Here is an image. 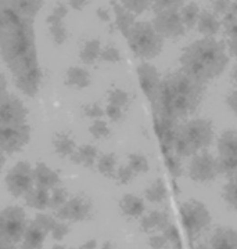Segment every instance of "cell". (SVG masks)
<instances>
[{
	"instance_id": "6da1fadb",
	"label": "cell",
	"mask_w": 237,
	"mask_h": 249,
	"mask_svg": "<svg viewBox=\"0 0 237 249\" xmlns=\"http://www.w3.org/2000/svg\"><path fill=\"white\" fill-rule=\"evenodd\" d=\"M204 86L189 75L175 73L161 82L154 114H161L172 119L190 115L201 103Z\"/></svg>"
},
{
	"instance_id": "7a4b0ae2",
	"label": "cell",
	"mask_w": 237,
	"mask_h": 249,
	"mask_svg": "<svg viewBox=\"0 0 237 249\" xmlns=\"http://www.w3.org/2000/svg\"><path fill=\"white\" fill-rule=\"evenodd\" d=\"M0 52L14 76L36 68L35 35L31 22L16 21L11 24L0 36Z\"/></svg>"
},
{
	"instance_id": "3957f363",
	"label": "cell",
	"mask_w": 237,
	"mask_h": 249,
	"mask_svg": "<svg viewBox=\"0 0 237 249\" xmlns=\"http://www.w3.org/2000/svg\"><path fill=\"white\" fill-rule=\"evenodd\" d=\"M214 142V126L210 119H192L183 126H179V132L174 144V152L180 158L196 155L205 151Z\"/></svg>"
},
{
	"instance_id": "277c9868",
	"label": "cell",
	"mask_w": 237,
	"mask_h": 249,
	"mask_svg": "<svg viewBox=\"0 0 237 249\" xmlns=\"http://www.w3.org/2000/svg\"><path fill=\"white\" fill-rule=\"evenodd\" d=\"M180 222L183 224L187 237L192 240L204 231L211 224V213L207 205L198 199H189L179 208Z\"/></svg>"
},
{
	"instance_id": "5b68a950",
	"label": "cell",
	"mask_w": 237,
	"mask_h": 249,
	"mask_svg": "<svg viewBox=\"0 0 237 249\" xmlns=\"http://www.w3.org/2000/svg\"><path fill=\"white\" fill-rule=\"evenodd\" d=\"M26 227L25 211L21 206H7L0 211V241L16 245L22 241Z\"/></svg>"
},
{
	"instance_id": "8992f818",
	"label": "cell",
	"mask_w": 237,
	"mask_h": 249,
	"mask_svg": "<svg viewBox=\"0 0 237 249\" xmlns=\"http://www.w3.org/2000/svg\"><path fill=\"white\" fill-rule=\"evenodd\" d=\"M6 186L13 196H25L35 186L32 166L28 162H18L16 166L9 170L6 176Z\"/></svg>"
},
{
	"instance_id": "52a82bcc",
	"label": "cell",
	"mask_w": 237,
	"mask_h": 249,
	"mask_svg": "<svg viewBox=\"0 0 237 249\" xmlns=\"http://www.w3.org/2000/svg\"><path fill=\"white\" fill-rule=\"evenodd\" d=\"M31 139L29 124H3L0 129V150L14 154L25 147Z\"/></svg>"
},
{
	"instance_id": "ba28073f",
	"label": "cell",
	"mask_w": 237,
	"mask_h": 249,
	"mask_svg": "<svg viewBox=\"0 0 237 249\" xmlns=\"http://www.w3.org/2000/svg\"><path fill=\"white\" fill-rule=\"evenodd\" d=\"M57 222L49 214H36L35 220L28 224L24 237H22V249H43V241L46 235L52 231L54 223Z\"/></svg>"
},
{
	"instance_id": "9c48e42d",
	"label": "cell",
	"mask_w": 237,
	"mask_h": 249,
	"mask_svg": "<svg viewBox=\"0 0 237 249\" xmlns=\"http://www.w3.org/2000/svg\"><path fill=\"white\" fill-rule=\"evenodd\" d=\"M217 160L210 152L201 151L193 155L189 165V178L196 183H210L218 176Z\"/></svg>"
},
{
	"instance_id": "30bf717a",
	"label": "cell",
	"mask_w": 237,
	"mask_h": 249,
	"mask_svg": "<svg viewBox=\"0 0 237 249\" xmlns=\"http://www.w3.org/2000/svg\"><path fill=\"white\" fill-rule=\"evenodd\" d=\"M92 209V202L86 196H75L56 211V217L68 222H83L90 217Z\"/></svg>"
},
{
	"instance_id": "8fae6325",
	"label": "cell",
	"mask_w": 237,
	"mask_h": 249,
	"mask_svg": "<svg viewBox=\"0 0 237 249\" xmlns=\"http://www.w3.org/2000/svg\"><path fill=\"white\" fill-rule=\"evenodd\" d=\"M153 124H154V130L157 134L162 154L174 151V144L179 132L178 121L165 115H161V114H154Z\"/></svg>"
},
{
	"instance_id": "7c38bea8",
	"label": "cell",
	"mask_w": 237,
	"mask_h": 249,
	"mask_svg": "<svg viewBox=\"0 0 237 249\" xmlns=\"http://www.w3.org/2000/svg\"><path fill=\"white\" fill-rule=\"evenodd\" d=\"M26 115L28 109L20 98L9 93L0 97V124H25Z\"/></svg>"
},
{
	"instance_id": "4fadbf2b",
	"label": "cell",
	"mask_w": 237,
	"mask_h": 249,
	"mask_svg": "<svg viewBox=\"0 0 237 249\" xmlns=\"http://www.w3.org/2000/svg\"><path fill=\"white\" fill-rule=\"evenodd\" d=\"M138 75H139V83H140L144 96L154 107L157 103L159 88H161V80L158 76V72L149 64H141L138 68Z\"/></svg>"
},
{
	"instance_id": "5bb4252c",
	"label": "cell",
	"mask_w": 237,
	"mask_h": 249,
	"mask_svg": "<svg viewBox=\"0 0 237 249\" xmlns=\"http://www.w3.org/2000/svg\"><path fill=\"white\" fill-rule=\"evenodd\" d=\"M14 78H16V85H17L18 90H21L28 97H35L38 94L39 88H40V82H42V72L39 70V67L22 72Z\"/></svg>"
},
{
	"instance_id": "9a60e30c",
	"label": "cell",
	"mask_w": 237,
	"mask_h": 249,
	"mask_svg": "<svg viewBox=\"0 0 237 249\" xmlns=\"http://www.w3.org/2000/svg\"><path fill=\"white\" fill-rule=\"evenodd\" d=\"M131 43L135 52L140 55H144V57H151L156 52L154 39L149 32V29H146V28L138 27L135 29L131 37Z\"/></svg>"
},
{
	"instance_id": "2e32d148",
	"label": "cell",
	"mask_w": 237,
	"mask_h": 249,
	"mask_svg": "<svg viewBox=\"0 0 237 249\" xmlns=\"http://www.w3.org/2000/svg\"><path fill=\"white\" fill-rule=\"evenodd\" d=\"M34 180H35V186L44 190H53L54 187L59 186L60 178L59 175L52 170L49 166H46L43 162H38L36 166L34 168Z\"/></svg>"
},
{
	"instance_id": "e0dca14e",
	"label": "cell",
	"mask_w": 237,
	"mask_h": 249,
	"mask_svg": "<svg viewBox=\"0 0 237 249\" xmlns=\"http://www.w3.org/2000/svg\"><path fill=\"white\" fill-rule=\"evenodd\" d=\"M210 249H237V231L232 227H219L211 237Z\"/></svg>"
},
{
	"instance_id": "ac0fdd59",
	"label": "cell",
	"mask_w": 237,
	"mask_h": 249,
	"mask_svg": "<svg viewBox=\"0 0 237 249\" xmlns=\"http://www.w3.org/2000/svg\"><path fill=\"white\" fill-rule=\"evenodd\" d=\"M97 157H99V151L96 147L92 144H85V145H80L79 148H77V151L71 155L70 160L75 165H83L85 168L92 169V168H95Z\"/></svg>"
},
{
	"instance_id": "d6986e66",
	"label": "cell",
	"mask_w": 237,
	"mask_h": 249,
	"mask_svg": "<svg viewBox=\"0 0 237 249\" xmlns=\"http://www.w3.org/2000/svg\"><path fill=\"white\" fill-rule=\"evenodd\" d=\"M119 208H121L122 213L128 217H140L141 214L144 213L146 205L140 196L126 194L119 201Z\"/></svg>"
},
{
	"instance_id": "ffe728a7",
	"label": "cell",
	"mask_w": 237,
	"mask_h": 249,
	"mask_svg": "<svg viewBox=\"0 0 237 249\" xmlns=\"http://www.w3.org/2000/svg\"><path fill=\"white\" fill-rule=\"evenodd\" d=\"M168 214L162 211H153L151 213L141 219L140 227L143 231L151 232L157 230H164L168 224Z\"/></svg>"
},
{
	"instance_id": "44dd1931",
	"label": "cell",
	"mask_w": 237,
	"mask_h": 249,
	"mask_svg": "<svg viewBox=\"0 0 237 249\" xmlns=\"http://www.w3.org/2000/svg\"><path fill=\"white\" fill-rule=\"evenodd\" d=\"M53 147L62 158H70L77 151V142L68 133H56L53 136Z\"/></svg>"
},
{
	"instance_id": "7402d4cb",
	"label": "cell",
	"mask_w": 237,
	"mask_h": 249,
	"mask_svg": "<svg viewBox=\"0 0 237 249\" xmlns=\"http://www.w3.org/2000/svg\"><path fill=\"white\" fill-rule=\"evenodd\" d=\"M65 85L70 88L85 89L90 85V75L86 70L79 67H71L65 75Z\"/></svg>"
},
{
	"instance_id": "603a6c76",
	"label": "cell",
	"mask_w": 237,
	"mask_h": 249,
	"mask_svg": "<svg viewBox=\"0 0 237 249\" xmlns=\"http://www.w3.org/2000/svg\"><path fill=\"white\" fill-rule=\"evenodd\" d=\"M25 202L28 206H31V208H34V209L43 211L46 208H49L50 194H49V191L44 190V188L34 187V188L25 196Z\"/></svg>"
},
{
	"instance_id": "cb8c5ba5",
	"label": "cell",
	"mask_w": 237,
	"mask_h": 249,
	"mask_svg": "<svg viewBox=\"0 0 237 249\" xmlns=\"http://www.w3.org/2000/svg\"><path fill=\"white\" fill-rule=\"evenodd\" d=\"M219 155H237V130H226L218 139Z\"/></svg>"
},
{
	"instance_id": "d4e9b609",
	"label": "cell",
	"mask_w": 237,
	"mask_h": 249,
	"mask_svg": "<svg viewBox=\"0 0 237 249\" xmlns=\"http://www.w3.org/2000/svg\"><path fill=\"white\" fill-rule=\"evenodd\" d=\"M144 196L147 198V201L153 202V204H161V202H164L168 196V188L165 186V181L162 178H157L146 190Z\"/></svg>"
},
{
	"instance_id": "484cf974",
	"label": "cell",
	"mask_w": 237,
	"mask_h": 249,
	"mask_svg": "<svg viewBox=\"0 0 237 249\" xmlns=\"http://www.w3.org/2000/svg\"><path fill=\"white\" fill-rule=\"evenodd\" d=\"M97 169L105 178H115L117 175V157L114 154H101L97 157Z\"/></svg>"
},
{
	"instance_id": "4316f807",
	"label": "cell",
	"mask_w": 237,
	"mask_h": 249,
	"mask_svg": "<svg viewBox=\"0 0 237 249\" xmlns=\"http://www.w3.org/2000/svg\"><path fill=\"white\" fill-rule=\"evenodd\" d=\"M218 173L229 178L237 176V155H219L217 160Z\"/></svg>"
},
{
	"instance_id": "83f0119b",
	"label": "cell",
	"mask_w": 237,
	"mask_h": 249,
	"mask_svg": "<svg viewBox=\"0 0 237 249\" xmlns=\"http://www.w3.org/2000/svg\"><path fill=\"white\" fill-rule=\"evenodd\" d=\"M164 160H165V166H167L168 172L172 178H180L182 176V172H183V166H182V162H180V157L175 154V152H168L164 154Z\"/></svg>"
},
{
	"instance_id": "f1b7e54d",
	"label": "cell",
	"mask_w": 237,
	"mask_h": 249,
	"mask_svg": "<svg viewBox=\"0 0 237 249\" xmlns=\"http://www.w3.org/2000/svg\"><path fill=\"white\" fill-rule=\"evenodd\" d=\"M100 55V42L99 40H90L80 52V60L85 64H93Z\"/></svg>"
},
{
	"instance_id": "f546056e",
	"label": "cell",
	"mask_w": 237,
	"mask_h": 249,
	"mask_svg": "<svg viewBox=\"0 0 237 249\" xmlns=\"http://www.w3.org/2000/svg\"><path fill=\"white\" fill-rule=\"evenodd\" d=\"M222 198L229 208L237 212V180L232 178L222 190Z\"/></svg>"
},
{
	"instance_id": "4dcf8cb0",
	"label": "cell",
	"mask_w": 237,
	"mask_h": 249,
	"mask_svg": "<svg viewBox=\"0 0 237 249\" xmlns=\"http://www.w3.org/2000/svg\"><path fill=\"white\" fill-rule=\"evenodd\" d=\"M129 101H131V97L129 94L122 89H113L108 91V104L111 106H115V107L119 108H126L129 106Z\"/></svg>"
},
{
	"instance_id": "1f68e13d",
	"label": "cell",
	"mask_w": 237,
	"mask_h": 249,
	"mask_svg": "<svg viewBox=\"0 0 237 249\" xmlns=\"http://www.w3.org/2000/svg\"><path fill=\"white\" fill-rule=\"evenodd\" d=\"M128 166L133 170L135 175H140V173H146L149 172V160L144 155L141 154H131L129 155V162H128Z\"/></svg>"
},
{
	"instance_id": "d6a6232c",
	"label": "cell",
	"mask_w": 237,
	"mask_h": 249,
	"mask_svg": "<svg viewBox=\"0 0 237 249\" xmlns=\"http://www.w3.org/2000/svg\"><path fill=\"white\" fill-rule=\"evenodd\" d=\"M67 196H68V191L61 186L54 187L52 190V196H50V202H49V208L53 211L60 209L62 205L67 202Z\"/></svg>"
},
{
	"instance_id": "836d02e7",
	"label": "cell",
	"mask_w": 237,
	"mask_h": 249,
	"mask_svg": "<svg viewBox=\"0 0 237 249\" xmlns=\"http://www.w3.org/2000/svg\"><path fill=\"white\" fill-rule=\"evenodd\" d=\"M162 234L165 235L168 242L172 244L174 249H182V241H180V231L175 224L168 223L167 227L162 230Z\"/></svg>"
},
{
	"instance_id": "e575fe53",
	"label": "cell",
	"mask_w": 237,
	"mask_h": 249,
	"mask_svg": "<svg viewBox=\"0 0 237 249\" xmlns=\"http://www.w3.org/2000/svg\"><path fill=\"white\" fill-rule=\"evenodd\" d=\"M89 132L95 139H103V137L110 136V133H111V130H110V127H108V124L104 119H96L93 124H90Z\"/></svg>"
},
{
	"instance_id": "d590c367",
	"label": "cell",
	"mask_w": 237,
	"mask_h": 249,
	"mask_svg": "<svg viewBox=\"0 0 237 249\" xmlns=\"http://www.w3.org/2000/svg\"><path fill=\"white\" fill-rule=\"evenodd\" d=\"M50 29H52V35L54 42L57 45H61L62 42L67 39V31L62 25L61 22H54V24H50Z\"/></svg>"
},
{
	"instance_id": "8d00e7d4",
	"label": "cell",
	"mask_w": 237,
	"mask_h": 249,
	"mask_svg": "<svg viewBox=\"0 0 237 249\" xmlns=\"http://www.w3.org/2000/svg\"><path fill=\"white\" fill-rule=\"evenodd\" d=\"M83 115L96 121V119H101L105 115V111L99 104H90V106H83Z\"/></svg>"
},
{
	"instance_id": "74e56055",
	"label": "cell",
	"mask_w": 237,
	"mask_h": 249,
	"mask_svg": "<svg viewBox=\"0 0 237 249\" xmlns=\"http://www.w3.org/2000/svg\"><path fill=\"white\" fill-rule=\"evenodd\" d=\"M135 176H136V175L133 173V170H132L128 165H123V166H121V168H118V169H117L115 178H117L121 184H128V183H129Z\"/></svg>"
},
{
	"instance_id": "f35d334b",
	"label": "cell",
	"mask_w": 237,
	"mask_h": 249,
	"mask_svg": "<svg viewBox=\"0 0 237 249\" xmlns=\"http://www.w3.org/2000/svg\"><path fill=\"white\" fill-rule=\"evenodd\" d=\"M50 232H52V237L54 240L61 241L64 240V237L70 232V227H68V224H65V223L56 222Z\"/></svg>"
},
{
	"instance_id": "ab89813d",
	"label": "cell",
	"mask_w": 237,
	"mask_h": 249,
	"mask_svg": "<svg viewBox=\"0 0 237 249\" xmlns=\"http://www.w3.org/2000/svg\"><path fill=\"white\" fill-rule=\"evenodd\" d=\"M100 60L108 62H117L121 60L119 54H118V50H115L113 47H105L103 52H100Z\"/></svg>"
},
{
	"instance_id": "60d3db41",
	"label": "cell",
	"mask_w": 237,
	"mask_h": 249,
	"mask_svg": "<svg viewBox=\"0 0 237 249\" xmlns=\"http://www.w3.org/2000/svg\"><path fill=\"white\" fill-rule=\"evenodd\" d=\"M105 115L108 116L113 122H118V121H121L123 116V109L119 107H115V106H111V104H108L107 107H105Z\"/></svg>"
},
{
	"instance_id": "b9f144b4",
	"label": "cell",
	"mask_w": 237,
	"mask_h": 249,
	"mask_svg": "<svg viewBox=\"0 0 237 249\" xmlns=\"http://www.w3.org/2000/svg\"><path fill=\"white\" fill-rule=\"evenodd\" d=\"M168 241L165 238L164 234H157V235H153L150 237L149 245L151 247V249H164L167 247Z\"/></svg>"
},
{
	"instance_id": "7bdbcfd3",
	"label": "cell",
	"mask_w": 237,
	"mask_h": 249,
	"mask_svg": "<svg viewBox=\"0 0 237 249\" xmlns=\"http://www.w3.org/2000/svg\"><path fill=\"white\" fill-rule=\"evenodd\" d=\"M226 104H228L229 109L237 115V89H235L226 98Z\"/></svg>"
},
{
	"instance_id": "ee69618b",
	"label": "cell",
	"mask_w": 237,
	"mask_h": 249,
	"mask_svg": "<svg viewBox=\"0 0 237 249\" xmlns=\"http://www.w3.org/2000/svg\"><path fill=\"white\" fill-rule=\"evenodd\" d=\"M115 11H117V17H118V25L121 27V29H122V31H126V27H128V21H129V18L126 17L123 13H121L119 7H115Z\"/></svg>"
},
{
	"instance_id": "f6af8a7d",
	"label": "cell",
	"mask_w": 237,
	"mask_h": 249,
	"mask_svg": "<svg viewBox=\"0 0 237 249\" xmlns=\"http://www.w3.org/2000/svg\"><path fill=\"white\" fill-rule=\"evenodd\" d=\"M7 93V80L0 73V97H3Z\"/></svg>"
},
{
	"instance_id": "bcb514c9",
	"label": "cell",
	"mask_w": 237,
	"mask_h": 249,
	"mask_svg": "<svg viewBox=\"0 0 237 249\" xmlns=\"http://www.w3.org/2000/svg\"><path fill=\"white\" fill-rule=\"evenodd\" d=\"M88 3V0H70V4L77 10H82V7H85Z\"/></svg>"
},
{
	"instance_id": "7dc6e473",
	"label": "cell",
	"mask_w": 237,
	"mask_h": 249,
	"mask_svg": "<svg viewBox=\"0 0 237 249\" xmlns=\"http://www.w3.org/2000/svg\"><path fill=\"white\" fill-rule=\"evenodd\" d=\"M82 249H96L97 248V241L96 240H89L86 241L82 247Z\"/></svg>"
},
{
	"instance_id": "c3c4849f",
	"label": "cell",
	"mask_w": 237,
	"mask_h": 249,
	"mask_svg": "<svg viewBox=\"0 0 237 249\" xmlns=\"http://www.w3.org/2000/svg\"><path fill=\"white\" fill-rule=\"evenodd\" d=\"M0 249H18V248H16L13 244H7V242L0 241Z\"/></svg>"
},
{
	"instance_id": "681fc988",
	"label": "cell",
	"mask_w": 237,
	"mask_h": 249,
	"mask_svg": "<svg viewBox=\"0 0 237 249\" xmlns=\"http://www.w3.org/2000/svg\"><path fill=\"white\" fill-rule=\"evenodd\" d=\"M100 249H114V245H113V244H111L110 241H105L104 244L101 245V248H100Z\"/></svg>"
},
{
	"instance_id": "f907efd6",
	"label": "cell",
	"mask_w": 237,
	"mask_h": 249,
	"mask_svg": "<svg viewBox=\"0 0 237 249\" xmlns=\"http://www.w3.org/2000/svg\"><path fill=\"white\" fill-rule=\"evenodd\" d=\"M4 160H6V158H4V152L0 150V170H1L3 165H4Z\"/></svg>"
},
{
	"instance_id": "816d5d0a",
	"label": "cell",
	"mask_w": 237,
	"mask_h": 249,
	"mask_svg": "<svg viewBox=\"0 0 237 249\" xmlns=\"http://www.w3.org/2000/svg\"><path fill=\"white\" fill-rule=\"evenodd\" d=\"M99 16L103 18V19H108V14L105 13L104 10H99Z\"/></svg>"
},
{
	"instance_id": "f5cc1de1",
	"label": "cell",
	"mask_w": 237,
	"mask_h": 249,
	"mask_svg": "<svg viewBox=\"0 0 237 249\" xmlns=\"http://www.w3.org/2000/svg\"><path fill=\"white\" fill-rule=\"evenodd\" d=\"M193 249H210V248H208L207 245H202L201 244V245H197V247H194Z\"/></svg>"
},
{
	"instance_id": "db71d44e",
	"label": "cell",
	"mask_w": 237,
	"mask_h": 249,
	"mask_svg": "<svg viewBox=\"0 0 237 249\" xmlns=\"http://www.w3.org/2000/svg\"><path fill=\"white\" fill-rule=\"evenodd\" d=\"M52 249H67L64 245H54Z\"/></svg>"
},
{
	"instance_id": "11a10c76",
	"label": "cell",
	"mask_w": 237,
	"mask_h": 249,
	"mask_svg": "<svg viewBox=\"0 0 237 249\" xmlns=\"http://www.w3.org/2000/svg\"><path fill=\"white\" fill-rule=\"evenodd\" d=\"M233 79H235L237 82V68H236V70H235V72H233Z\"/></svg>"
},
{
	"instance_id": "9f6ffc18",
	"label": "cell",
	"mask_w": 237,
	"mask_h": 249,
	"mask_svg": "<svg viewBox=\"0 0 237 249\" xmlns=\"http://www.w3.org/2000/svg\"><path fill=\"white\" fill-rule=\"evenodd\" d=\"M1 126H3V124H0V129H1Z\"/></svg>"
},
{
	"instance_id": "6f0895ef",
	"label": "cell",
	"mask_w": 237,
	"mask_h": 249,
	"mask_svg": "<svg viewBox=\"0 0 237 249\" xmlns=\"http://www.w3.org/2000/svg\"><path fill=\"white\" fill-rule=\"evenodd\" d=\"M78 249H82V248H78Z\"/></svg>"
}]
</instances>
